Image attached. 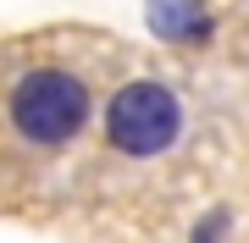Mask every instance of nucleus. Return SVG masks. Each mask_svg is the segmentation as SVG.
I'll return each mask as SVG.
<instances>
[{"mask_svg":"<svg viewBox=\"0 0 249 243\" xmlns=\"http://www.w3.org/2000/svg\"><path fill=\"white\" fill-rule=\"evenodd\" d=\"M11 122L34 144H67L89 122V89L72 72H28L11 94Z\"/></svg>","mask_w":249,"mask_h":243,"instance_id":"1","label":"nucleus"},{"mask_svg":"<svg viewBox=\"0 0 249 243\" xmlns=\"http://www.w3.org/2000/svg\"><path fill=\"white\" fill-rule=\"evenodd\" d=\"M106 133L122 155H160L183 133V105L160 83H127L106 111Z\"/></svg>","mask_w":249,"mask_h":243,"instance_id":"2","label":"nucleus"},{"mask_svg":"<svg viewBox=\"0 0 249 243\" xmlns=\"http://www.w3.org/2000/svg\"><path fill=\"white\" fill-rule=\"evenodd\" d=\"M150 28L160 39H205L211 11H205V0H150Z\"/></svg>","mask_w":249,"mask_h":243,"instance_id":"3","label":"nucleus"}]
</instances>
